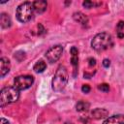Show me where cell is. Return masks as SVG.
Segmentation results:
<instances>
[{"label": "cell", "mask_w": 124, "mask_h": 124, "mask_svg": "<svg viewBox=\"0 0 124 124\" xmlns=\"http://www.w3.org/2000/svg\"><path fill=\"white\" fill-rule=\"evenodd\" d=\"M68 79H69V76H68V71L66 67L63 65H60L57 68L55 75L52 78V83H51L52 89L55 92L62 91L66 87L68 83Z\"/></svg>", "instance_id": "cell-1"}, {"label": "cell", "mask_w": 124, "mask_h": 124, "mask_svg": "<svg viewBox=\"0 0 124 124\" xmlns=\"http://www.w3.org/2000/svg\"><path fill=\"white\" fill-rule=\"evenodd\" d=\"M113 45L112 43V38L110 34L107 32H102L98 33L97 35L94 36V38L91 41V46L93 49L97 51H103L108 49Z\"/></svg>", "instance_id": "cell-2"}, {"label": "cell", "mask_w": 124, "mask_h": 124, "mask_svg": "<svg viewBox=\"0 0 124 124\" xmlns=\"http://www.w3.org/2000/svg\"><path fill=\"white\" fill-rule=\"evenodd\" d=\"M34 12L35 11H34L33 2L25 1V2L21 3L20 5H18V7L16 8V18L20 22L25 23L32 19Z\"/></svg>", "instance_id": "cell-3"}, {"label": "cell", "mask_w": 124, "mask_h": 124, "mask_svg": "<svg viewBox=\"0 0 124 124\" xmlns=\"http://www.w3.org/2000/svg\"><path fill=\"white\" fill-rule=\"evenodd\" d=\"M19 98V91L16 87L7 86L0 92V106L4 107L9 104L15 103Z\"/></svg>", "instance_id": "cell-4"}, {"label": "cell", "mask_w": 124, "mask_h": 124, "mask_svg": "<svg viewBox=\"0 0 124 124\" xmlns=\"http://www.w3.org/2000/svg\"><path fill=\"white\" fill-rule=\"evenodd\" d=\"M34 82V78L29 75L18 76L14 79V87H16L18 91L28 89Z\"/></svg>", "instance_id": "cell-5"}, {"label": "cell", "mask_w": 124, "mask_h": 124, "mask_svg": "<svg viewBox=\"0 0 124 124\" xmlns=\"http://www.w3.org/2000/svg\"><path fill=\"white\" fill-rule=\"evenodd\" d=\"M62 53H63V46L60 45H57V46H51L50 48H48L46 50L45 56L49 63H54L59 60Z\"/></svg>", "instance_id": "cell-6"}, {"label": "cell", "mask_w": 124, "mask_h": 124, "mask_svg": "<svg viewBox=\"0 0 124 124\" xmlns=\"http://www.w3.org/2000/svg\"><path fill=\"white\" fill-rule=\"evenodd\" d=\"M71 52V63L74 67V77H77V71H78V50L76 46H72L70 49Z\"/></svg>", "instance_id": "cell-7"}, {"label": "cell", "mask_w": 124, "mask_h": 124, "mask_svg": "<svg viewBox=\"0 0 124 124\" xmlns=\"http://www.w3.org/2000/svg\"><path fill=\"white\" fill-rule=\"evenodd\" d=\"M10 69H11V63H10L9 59L6 57H2L0 59V76H1V78L5 77L9 73Z\"/></svg>", "instance_id": "cell-8"}, {"label": "cell", "mask_w": 124, "mask_h": 124, "mask_svg": "<svg viewBox=\"0 0 124 124\" xmlns=\"http://www.w3.org/2000/svg\"><path fill=\"white\" fill-rule=\"evenodd\" d=\"M103 124H124V114H116L105 119Z\"/></svg>", "instance_id": "cell-9"}, {"label": "cell", "mask_w": 124, "mask_h": 124, "mask_svg": "<svg viewBox=\"0 0 124 124\" xmlns=\"http://www.w3.org/2000/svg\"><path fill=\"white\" fill-rule=\"evenodd\" d=\"M91 115L95 119H102L108 115V110L103 108H97L91 111Z\"/></svg>", "instance_id": "cell-10"}, {"label": "cell", "mask_w": 124, "mask_h": 124, "mask_svg": "<svg viewBox=\"0 0 124 124\" xmlns=\"http://www.w3.org/2000/svg\"><path fill=\"white\" fill-rule=\"evenodd\" d=\"M33 6H34V11L37 14H42L46 10L47 3L45 0H38L33 2Z\"/></svg>", "instance_id": "cell-11"}, {"label": "cell", "mask_w": 124, "mask_h": 124, "mask_svg": "<svg viewBox=\"0 0 124 124\" xmlns=\"http://www.w3.org/2000/svg\"><path fill=\"white\" fill-rule=\"evenodd\" d=\"M73 18L77 22L80 23L83 26L87 25V23H88V17L84 14H82L81 12H76V13H74L73 14Z\"/></svg>", "instance_id": "cell-12"}, {"label": "cell", "mask_w": 124, "mask_h": 124, "mask_svg": "<svg viewBox=\"0 0 124 124\" xmlns=\"http://www.w3.org/2000/svg\"><path fill=\"white\" fill-rule=\"evenodd\" d=\"M0 25L3 29L9 28L12 25V20H11V17L9 16V15H7L5 13H2L0 15Z\"/></svg>", "instance_id": "cell-13"}, {"label": "cell", "mask_w": 124, "mask_h": 124, "mask_svg": "<svg viewBox=\"0 0 124 124\" xmlns=\"http://www.w3.org/2000/svg\"><path fill=\"white\" fill-rule=\"evenodd\" d=\"M90 107V104L88 102H85V101H79L78 102V104L76 105V109L79 112H82V111H87L88 108Z\"/></svg>", "instance_id": "cell-14"}, {"label": "cell", "mask_w": 124, "mask_h": 124, "mask_svg": "<svg viewBox=\"0 0 124 124\" xmlns=\"http://www.w3.org/2000/svg\"><path fill=\"white\" fill-rule=\"evenodd\" d=\"M46 68V64L44 60H39L38 62H36V64L33 67V70L36 73H43Z\"/></svg>", "instance_id": "cell-15"}, {"label": "cell", "mask_w": 124, "mask_h": 124, "mask_svg": "<svg viewBox=\"0 0 124 124\" xmlns=\"http://www.w3.org/2000/svg\"><path fill=\"white\" fill-rule=\"evenodd\" d=\"M98 89L103 92H108L109 91V85L108 83H101L98 85Z\"/></svg>", "instance_id": "cell-16"}, {"label": "cell", "mask_w": 124, "mask_h": 124, "mask_svg": "<svg viewBox=\"0 0 124 124\" xmlns=\"http://www.w3.org/2000/svg\"><path fill=\"white\" fill-rule=\"evenodd\" d=\"M82 5H83V7H84V8L90 9V8H92V7L96 6V5H99V4H95L94 2L89 1V0H85V1H83V2H82Z\"/></svg>", "instance_id": "cell-17"}, {"label": "cell", "mask_w": 124, "mask_h": 124, "mask_svg": "<svg viewBox=\"0 0 124 124\" xmlns=\"http://www.w3.org/2000/svg\"><path fill=\"white\" fill-rule=\"evenodd\" d=\"M116 29H117V32H123L122 30L124 29V21L120 20L118 23H117V26H116Z\"/></svg>", "instance_id": "cell-18"}, {"label": "cell", "mask_w": 124, "mask_h": 124, "mask_svg": "<svg viewBox=\"0 0 124 124\" xmlns=\"http://www.w3.org/2000/svg\"><path fill=\"white\" fill-rule=\"evenodd\" d=\"M81 91L83 93H89L90 92V86L88 84H83L81 86Z\"/></svg>", "instance_id": "cell-19"}, {"label": "cell", "mask_w": 124, "mask_h": 124, "mask_svg": "<svg viewBox=\"0 0 124 124\" xmlns=\"http://www.w3.org/2000/svg\"><path fill=\"white\" fill-rule=\"evenodd\" d=\"M88 65H89V67H93V66H95L96 65V59L95 58H93V57H90V58H88Z\"/></svg>", "instance_id": "cell-20"}, {"label": "cell", "mask_w": 124, "mask_h": 124, "mask_svg": "<svg viewBox=\"0 0 124 124\" xmlns=\"http://www.w3.org/2000/svg\"><path fill=\"white\" fill-rule=\"evenodd\" d=\"M109 65H110V61H109V59L106 58V59H104V60H103V66H104V67L108 68V67H109Z\"/></svg>", "instance_id": "cell-21"}, {"label": "cell", "mask_w": 124, "mask_h": 124, "mask_svg": "<svg viewBox=\"0 0 124 124\" xmlns=\"http://www.w3.org/2000/svg\"><path fill=\"white\" fill-rule=\"evenodd\" d=\"M0 124H10V123H9V121H8L7 119H5V118L2 117V118L0 119Z\"/></svg>", "instance_id": "cell-22"}, {"label": "cell", "mask_w": 124, "mask_h": 124, "mask_svg": "<svg viewBox=\"0 0 124 124\" xmlns=\"http://www.w3.org/2000/svg\"><path fill=\"white\" fill-rule=\"evenodd\" d=\"M117 37H118L119 39L124 38V32H117Z\"/></svg>", "instance_id": "cell-23"}, {"label": "cell", "mask_w": 124, "mask_h": 124, "mask_svg": "<svg viewBox=\"0 0 124 124\" xmlns=\"http://www.w3.org/2000/svg\"><path fill=\"white\" fill-rule=\"evenodd\" d=\"M93 74H88V73H84V78H90L92 77Z\"/></svg>", "instance_id": "cell-24"}, {"label": "cell", "mask_w": 124, "mask_h": 124, "mask_svg": "<svg viewBox=\"0 0 124 124\" xmlns=\"http://www.w3.org/2000/svg\"><path fill=\"white\" fill-rule=\"evenodd\" d=\"M64 124H73V123H71V122H65Z\"/></svg>", "instance_id": "cell-25"}, {"label": "cell", "mask_w": 124, "mask_h": 124, "mask_svg": "<svg viewBox=\"0 0 124 124\" xmlns=\"http://www.w3.org/2000/svg\"><path fill=\"white\" fill-rule=\"evenodd\" d=\"M84 124H89V123H84Z\"/></svg>", "instance_id": "cell-26"}]
</instances>
